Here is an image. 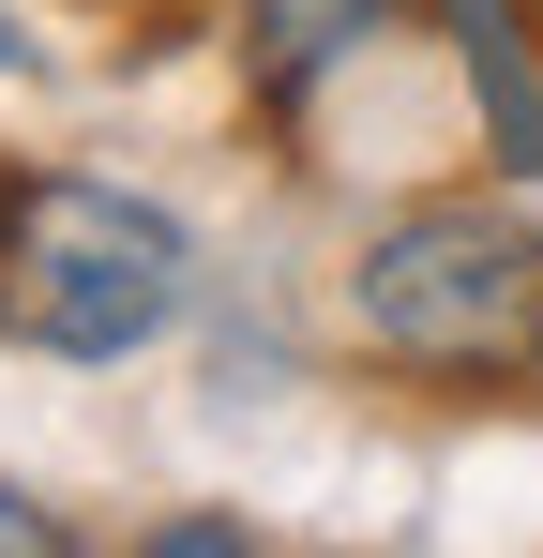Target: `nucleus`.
<instances>
[{
  "label": "nucleus",
  "instance_id": "1",
  "mask_svg": "<svg viewBox=\"0 0 543 558\" xmlns=\"http://www.w3.org/2000/svg\"><path fill=\"white\" fill-rule=\"evenodd\" d=\"M0 302H15V332L61 348V363H136L152 332H181V302H196V242H181V211L61 167V182L0 196Z\"/></svg>",
  "mask_w": 543,
  "mask_h": 558
},
{
  "label": "nucleus",
  "instance_id": "2",
  "mask_svg": "<svg viewBox=\"0 0 543 558\" xmlns=\"http://www.w3.org/2000/svg\"><path fill=\"white\" fill-rule=\"evenodd\" d=\"M348 317L408 377H543V227L483 196L393 211L348 272Z\"/></svg>",
  "mask_w": 543,
  "mask_h": 558
},
{
  "label": "nucleus",
  "instance_id": "3",
  "mask_svg": "<svg viewBox=\"0 0 543 558\" xmlns=\"http://www.w3.org/2000/svg\"><path fill=\"white\" fill-rule=\"evenodd\" d=\"M377 31H393V0H242V61H257L272 106H302L333 61H362Z\"/></svg>",
  "mask_w": 543,
  "mask_h": 558
},
{
  "label": "nucleus",
  "instance_id": "4",
  "mask_svg": "<svg viewBox=\"0 0 543 558\" xmlns=\"http://www.w3.org/2000/svg\"><path fill=\"white\" fill-rule=\"evenodd\" d=\"M0 558H76V513H46V498L0 483Z\"/></svg>",
  "mask_w": 543,
  "mask_h": 558
},
{
  "label": "nucleus",
  "instance_id": "5",
  "mask_svg": "<svg viewBox=\"0 0 543 558\" xmlns=\"http://www.w3.org/2000/svg\"><path fill=\"white\" fill-rule=\"evenodd\" d=\"M152 544H167V558H242V544H257V529H242V513H167Z\"/></svg>",
  "mask_w": 543,
  "mask_h": 558
},
{
  "label": "nucleus",
  "instance_id": "6",
  "mask_svg": "<svg viewBox=\"0 0 543 558\" xmlns=\"http://www.w3.org/2000/svg\"><path fill=\"white\" fill-rule=\"evenodd\" d=\"M0 76H31V31H15V15H0Z\"/></svg>",
  "mask_w": 543,
  "mask_h": 558
}]
</instances>
